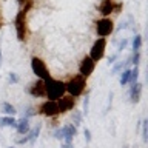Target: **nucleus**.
Masks as SVG:
<instances>
[{
  "instance_id": "nucleus-4",
  "label": "nucleus",
  "mask_w": 148,
  "mask_h": 148,
  "mask_svg": "<svg viewBox=\"0 0 148 148\" xmlns=\"http://www.w3.org/2000/svg\"><path fill=\"white\" fill-rule=\"evenodd\" d=\"M16 32H17V39L20 42L26 40L28 36V28H26V11L20 9L18 14L16 16Z\"/></svg>"
},
{
  "instance_id": "nucleus-17",
  "label": "nucleus",
  "mask_w": 148,
  "mask_h": 148,
  "mask_svg": "<svg viewBox=\"0 0 148 148\" xmlns=\"http://www.w3.org/2000/svg\"><path fill=\"white\" fill-rule=\"evenodd\" d=\"M16 125H17V119H14V116H5V117L0 119V127L16 128Z\"/></svg>"
},
{
  "instance_id": "nucleus-11",
  "label": "nucleus",
  "mask_w": 148,
  "mask_h": 148,
  "mask_svg": "<svg viewBox=\"0 0 148 148\" xmlns=\"http://www.w3.org/2000/svg\"><path fill=\"white\" fill-rule=\"evenodd\" d=\"M142 83H131V86H130V102L131 103H137L139 100H140V96H142Z\"/></svg>"
},
{
  "instance_id": "nucleus-29",
  "label": "nucleus",
  "mask_w": 148,
  "mask_h": 148,
  "mask_svg": "<svg viewBox=\"0 0 148 148\" xmlns=\"http://www.w3.org/2000/svg\"><path fill=\"white\" fill-rule=\"evenodd\" d=\"M83 136H85V140H86V143H90V142H91L92 136H91V131H90L88 128H85V130H83Z\"/></svg>"
},
{
  "instance_id": "nucleus-26",
  "label": "nucleus",
  "mask_w": 148,
  "mask_h": 148,
  "mask_svg": "<svg viewBox=\"0 0 148 148\" xmlns=\"http://www.w3.org/2000/svg\"><path fill=\"white\" fill-rule=\"evenodd\" d=\"M130 59H131V63H134V66H139V63H140V51H134Z\"/></svg>"
},
{
  "instance_id": "nucleus-24",
  "label": "nucleus",
  "mask_w": 148,
  "mask_h": 148,
  "mask_svg": "<svg viewBox=\"0 0 148 148\" xmlns=\"http://www.w3.org/2000/svg\"><path fill=\"white\" fill-rule=\"evenodd\" d=\"M17 3L18 5H20V6H22V9H23V11H29V8L32 6V2H31V0H17Z\"/></svg>"
},
{
  "instance_id": "nucleus-35",
  "label": "nucleus",
  "mask_w": 148,
  "mask_h": 148,
  "mask_svg": "<svg viewBox=\"0 0 148 148\" xmlns=\"http://www.w3.org/2000/svg\"><path fill=\"white\" fill-rule=\"evenodd\" d=\"M122 148H128V147H127V145H123V147H122Z\"/></svg>"
},
{
  "instance_id": "nucleus-14",
  "label": "nucleus",
  "mask_w": 148,
  "mask_h": 148,
  "mask_svg": "<svg viewBox=\"0 0 148 148\" xmlns=\"http://www.w3.org/2000/svg\"><path fill=\"white\" fill-rule=\"evenodd\" d=\"M16 130L18 134H22V136H25V134L31 130V125H29V119L26 117H22L17 120V125H16Z\"/></svg>"
},
{
  "instance_id": "nucleus-15",
  "label": "nucleus",
  "mask_w": 148,
  "mask_h": 148,
  "mask_svg": "<svg viewBox=\"0 0 148 148\" xmlns=\"http://www.w3.org/2000/svg\"><path fill=\"white\" fill-rule=\"evenodd\" d=\"M131 63V59H125V60H119L117 63L113 66V69H111V74H117V73H120V71H123V69H127V66Z\"/></svg>"
},
{
  "instance_id": "nucleus-9",
  "label": "nucleus",
  "mask_w": 148,
  "mask_h": 148,
  "mask_svg": "<svg viewBox=\"0 0 148 148\" xmlns=\"http://www.w3.org/2000/svg\"><path fill=\"white\" fill-rule=\"evenodd\" d=\"M57 102V106H59V113H66V111H71L74 110V105H76V99L73 96H62Z\"/></svg>"
},
{
  "instance_id": "nucleus-7",
  "label": "nucleus",
  "mask_w": 148,
  "mask_h": 148,
  "mask_svg": "<svg viewBox=\"0 0 148 148\" xmlns=\"http://www.w3.org/2000/svg\"><path fill=\"white\" fill-rule=\"evenodd\" d=\"M94 69H96V62L90 57V56H85V57L82 59L80 65H79V73H80V76L88 79L92 73H94Z\"/></svg>"
},
{
  "instance_id": "nucleus-30",
  "label": "nucleus",
  "mask_w": 148,
  "mask_h": 148,
  "mask_svg": "<svg viewBox=\"0 0 148 148\" xmlns=\"http://www.w3.org/2000/svg\"><path fill=\"white\" fill-rule=\"evenodd\" d=\"M8 77H9V83H17L18 82V76L16 73H9Z\"/></svg>"
},
{
  "instance_id": "nucleus-6",
  "label": "nucleus",
  "mask_w": 148,
  "mask_h": 148,
  "mask_svg": "<svg viewBox=\"0 0 148 148\" xmlns=\"http://www.w3.org/2000/svg\"><path fill=\"white\" fill-rule=\"evenodd\" d=\"M105 48H106V39L105 37H99L91 46L90 57L94 60V62H99V60L105 56Z\"/></svg>"
},
{
  "instance_id": "nucleus-2",
  "label": "nucleus",
  "mask_w": 148,
  "mask_h": 148,
  "mask_svg": "<svg viewBox=\"0 0 148 148\" xmlns=\"http://www.w3.org/2000/svg\"><path fill=\"white\" fill-rule=\"evenodd\" d=\"M85 88H86V79L83 76H80V74L71 77L66 83H65V92H68V94L73 96V97H79L80 94H83Z\"/></svg>"
},
{
  "instance_id": "nucleus-10",
  "label": "nucleus",
  "mask_w": 148,
  "mask_h": 148,
  "mask_svg": "<svg viewBox=\"0 0 148 148\" xmlns=\"http://www.w3.org/2000/svg\"><path fill=\"white\" fill-rule=\"evenodd\" d=\"M60 131H62V140L60 142L73 143L74 137H76V134H77V127H74L73 123H66L60 128Z\"/></svg>"
},
{
  "instance_id": "nucleus-23",
  "label": "nucleus",
  "mask_w": 148,
  "mask_h": 148,
  "mask_svg": "<svg viewBox=\"0 0 148 148\" xmlns=\"http://www.w3.org/2000/svg\"><path fill=\"white\" fill-rule=\"evenodd\" d=\"M142 140L145 143L148 142V119L142 120Z\"/></svg>"
},
{
  "instance_id": "nucleus-16",
  "label": "nucleus",
  "mask_w": 148,
  "mask_h": 148,
  "mask_svg": "<svg viewBox=\"0 0 148 148\" xmlns=\"http://www.w3.org/2000/svg\"><path fill=\"white\" fill-rule=\"evenodd\" d=\"M40 130H42V123H37L34 128H31L29 131L26 133V137H28V142H31V143H34V140L37 137H39V134H40Z\"/></svg>"
},
{
  "instance_id": "nucleus-36",
  "label": "nucleus",
  "mask_w": 148,
  "mask_h": 148,
  "mask_svg": "<svg viewBox=\"0 0 148 148\" xmlns=\"http://www.w3.org/2000/svg\"><path fill=\"white\" fill-rule=\"evenodd\" d=\"M0 28H2V20H0Z\"/></svg>"
},
{
  "instance_id": "nucleus-33",
  "label": "nucleus",
  "mask_w": 148,
  "mask_h": 148,
  "mask_svg": "<svg viewBox=\"0 0 148 148\" xmlns=\"http://www.w3.org/2000/svg\"><path fill=\"white\" fill-rule=\"evenodd\" d=\"M62 148H73V143H66V142H62Z\"/></svg>"
},
{
  "instance_id": "nucleus-25",
  "label": "nucleus",
  "mask_w": 148,
  "mask_h": 148,
  "mask_svg": "<svg viewBox=\"0 0 148 148\" xmlns=\"http://www.w3.org/2000/svg\"><path fill=\"white\" fill-rule=\"evenodd\" d=\"M83 114H88L90 113V92H86L85 99H83V110H82Z\"/></svg>"
},
{
  "instance_id": "nucleus-3",
  "label": "nucleus",
  "mask_w": 148,
  "mask_h": 148,
  "mask_svg": "<svg viewBox=\"0 0 148 148\" xmlns=\"http://www.w3.org/2000/svg\"><path fill=\"white\" fill-rule=\"evenodd\" d=\"M31 69L37 76V79H40V80H46V79L51 77V74L48 71V66H46V63L40 57H32L31 59Z\"/></svg>"
},
{
  "instance_id": "nucleus-1",
  "label": "nucleus",
  "mask_w": 148,
  "mask_h": 148,
  "mask_svg": "<svg viewBox=\"0 0 148 148\" xmlns=\"http://www.w3.org/2000/svg\"><path fill=\"white\" fill-rule=\"evenodd\" d=\"M45 82V97L48 100H59L62 96H65V83L57 79H46Z\"/></svg>"
},
{
  "instance_id": "nucleus-31",
  "label": "nucleus",
  "mask_w": 148,
  "mask_h": 148,
  "mask_svg": "<svg viewBox=\"0 0 148 148\" xmlns=\"http://www.w3.org/2000/svg\"><path fill=\"white\" fill-rule=\"evenodd\" d=\"M117 59H119V53H117V54H113V56H111V57L108 59V65H114Z\"/></svg>"
},
{
  "instance_id": "nucleus-34",
  "label": "nucleus",
  "mask_w": 148,
  "mask_h": 148,
  "mask_svg": "<svg viewBox=\"0 0 148 148\" xmlns=\"http://www.w3.org/2000/svg\"><path fill=\"white\" fill-rule=\"evenodd\" d=\"M2 59L3 57H2V51H0V66H2Z\"/></svg>"
},
{
  "instance_id": "nucleus-8",
  "label": "nucleus",
  "mask_w": 148,
  "mask_h": 148,
  "mask_svg": "<svg viewBox=\"0 0 148 148\" xmlns=\"http://www.w3.org/2000/svg\"><path fill=\"white\" fill-rule=\"evenodd\" d=\"M39 113L46 116V117H54V116L60 114L57 102H56V100H46V102H43V103L39 106Z\"/></svg>"
},
{
  "instance_id": "nucleus-20",
  "label": "nucleus",
  "mask_w": 148,
  "mask_h": 148,
  "mask_svg": "<svg viewBox=\"0 0 148 148\" xmlns=\"http://www.w3.org/2000/svg\"><path fill=\"white\" fill-rule=\"evenodd\" d=\"M82 122H83V114L79 110H74V113H73V125L74 127H79V125H82Z\"/></svg>"
},
{
  "instance_id": "nucleus-32",
  "label": "nucleus",
  "mask_w": 148,
  "mask_h": 148,
  "mask_svg": "<svg viewBox=\"0 0 148 148\" xmlns=\"http://www.w3.org/2000/svg\"><path fill=\"white\" fill-rule=\"evenodd\" d=\"M54 137L57 139V140H62V131H60V128H57L54 131Z\"/></svg>"
},
{
  "instance_id": "nucleus-18",
  "label": "nucleus",
  "mask_w": 148,
  "mask_h": 148,
  "mask_svg": "<svg viewBox=\"0 0 148 148\" xmlns=\"http://www.w3.org/2000/svg\"><path fill=\"white\" fill-rule=\"evenodd\" d=\"M2 111H3L5 114H8V116H14V114L17 113V111H16V106L11 105L9 102H3V103H2Z\"/></svg>"
},
{
  "instance_id": "nucleus-13",
  "label": "nucleus",
  "mask_w": 148,
  "mask_h": 148,
  "mask_svg": "<svg viewBox=\"0 0 148 148\" xmlns=\"http://www.w3.org/2000/svg\"><path fill=\"white\" fill-rule=\"evenodd\" d=\"M29 94L32 96V97H45V82L43 80H37V82H34L32 85L29 86Z\"/></svg>"
},
{
  "instance_id": "nucleus-28",
  "label": "nucleus",
  "mask_w": 148,
  "mask_h": 148,
  "mask_svg": "<svg viewBox=\"0 0 148 148\" xmlns=\"http://www.w3.org/2000/svg\"><path fill=\"white\" fill-rule=\"evenodd\" d=\"M34 114H36V110H34V108H31V106H29V108H26V113H23V117L29 119L31 116H34Z\"/></svg>"
},
{
  "instance_id": "nucleus-37",
  "label": "nucleus",
  "mask_w": 148,
  "mask_h": 148,
  "mask_svg": "<svg viewBox=\"0 0 148 148\" xmlns=\"http://www.w3.org/2000/svg\"><path fill=\"white\" fill-rule=\"evenodd\" d=\"M8 148H14V147H8Z\"/></svg>"
},
{
  "instance_id": "nucleus-27",
  "label": "nucleus",
  "mask_w": 148,
  "mask_h": 148,
  "mask_svg": "<svg viewBox=\"0 0 148 148\" xmlns=\"http://www.w3.org/2000/svg\"><path fill=\"white\" fill-rule=\"evenodd\" d=\"M127 45H128V39H122L119 42V46H117V53H120V51H123L125 48H127Z\"/></svg>"
},
{
  "instance_id": "nucleus-5",
  "label": "nucleus",
  "mask_w": 148,
  "mask_h": 148,
  "mask_svg": "<svg viewBox=\"0 0 148 148\" xmlns=\"http://www.w3.org/2000/svg\"><path fill=\"white\" fill-rule=\"evenodd\" d=\"M96 31L99 37H108L111 36V32L114 31V23L108 17H102L100 20L96 22Z\"/></svg>"
},
{
  "instance_id": "nucleus-21",
  "label": "nucleus",
  "mask_w": 148,
  "mask_h": 148,
  "mask_svg": "<svg viewBox=\"0 0 148 148\" xmlns=\"http://www.w3.org/2000/svg\"><path fill=\"white\" fill-rule=\"evenodd\" d=\"M140 48H142V36L136 34L133 39V53L134 51H140Z\"/></svg>"
},
{
  "instance_id": "nucleus-12",
  "label": "nucleus",
  "mask_w": 148,
  "mask_h": 148,
  "mask_svg": "<svg viewBox=\"0 0 148 148\" xmlns=\"http://www.w3.org/2000/svg\"><path fill=\"white\" fill-rule=\"evenodd\" d=\"M119 8H120V5H114V0H103L100 5V14L103 17H108L110 14H113Z\"/></svg>"
},
{
  "instance_id": "nucleus-22",
  "label": "nucleus",
  "mask_w": 148,
  "mask_h": 148,
  "mask_svg": "<svg viewBox=\"0 0 148 148\" xmlns=\"http://www.w3.org/2000/svg\"><path fill=\"white\" fill-rule=\"evenodd\" d=\"M130 85H131V83H136L137 82V79H139V66H134V68H131L130 69Z\"/></svg>"
},
{
  "instance_id": "nucleus-19",
  "label": "nucleus",
  "mask_w": 148,
  "mask_h": 148,
  "mask_svg": "<svg viewBox=\"0 0 148 148\" xmlns=\"http://www.w3.org/2000/svg\"><path fill=\"white\" fill-rule=\"evenodd\" d=\"M130 69H123V71H120V79H119V83L122 86H127L128 82H130Z\"/></svg>"
}]
</instances>
